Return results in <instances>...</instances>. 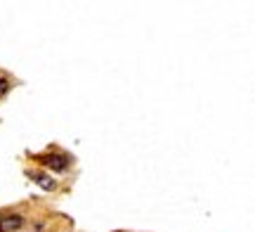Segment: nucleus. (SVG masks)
I'll return each instance as SVG.
<instances>
[{
	"mask_svg": "<svg viewBox=\"0 0 255 232\" xmlns=\"http://www.w3.org/2000/svg\"><path fill=\"white\" fill-rule=\"evenodd\" d=\"M24 225V221H21V216H2L0 218V232H17L19 228Z\"/></svg>",
	"mask_w": 255,
	"mask_h": 232,
	"instance_id": "nucleus-1",
	"label": "nucleus"
},
{
	"mask_svg": "<svg viewBox=\"0 0 255 232\" xmlns=\"http://www.w3.org/2000/svg\"><path fill=\"white\" fill-rule=\"evenodd\" d=\"M47 168H52V171H66L69 168V161L64 157H55V154H50V157H43L40 159Z\"/></svg>",
	"mask_w": 255,
	"mask_h": 232,
	"instance_id": "nucleus-2",
	"label": "nucleus"
},
{
	"mask_svg": "<svg viewBox=\"0 0 255 232\" xmlns=\"http://www.w3.org/2000/svg\"><path fill=\"white\" fill-rule=\"evenodd\" d=\"M36 183L43 187V190H47V192H52V190L57 187L55 180H52V178H47V176H36Z\"/></svg>",
	"mask_w": 255,
	"mask_h": 232,
	"instance_id": "nucleus-3",
	"label": "nucleus"
},
{
	"mask_svg": "<svg viewBox=\"0 0 255 232\" xmlns=\"http://www.w3.org/2000/svg\"><path fill=\"white\" fill-rule=\"evenodd\" d=\"M7 90H9V83L5 81V78H0V100H2V97L7 95Z\"/></svg>",
	"mask_w": 255,
	"mask_h": 232,
	"instance_id": "nucleus-4",
	"label": "nucleus"
}]
</instances>
